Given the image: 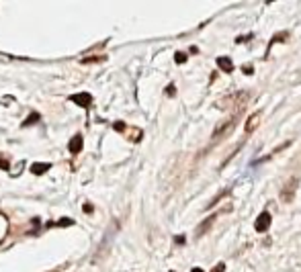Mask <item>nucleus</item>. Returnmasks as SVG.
<instances>
[{
    "mask_svg": "<svg viewBox=\"0 0 301 272\" xmlns=\"http://www.w3.org/2000/svg\"><path fill=\"white\" fill-rule=\"evenodd\" d=\"M224 268H226V264H224V262H222V264H217V266L213 268V272H224Z\"/></svg>",
    "mask_w": 301,
    "mask_h": 272,
    "instance_id": "1a4fd4ad",
    "label": "nucleus"
},
{
    "mask_svg": "<svg viewBox=\"0 0 301 272\" xmlns=\"http://www.w3.org/2000/svg\"><path fill=\"white\" fill-rule=\"evenodd\" d=\"M270 221H273V217H270V213L268 211H263L260 215L256 217V223H254V227H256V231H266L268 227H270Z\"/></svg>",
    "mask_w": 301,
    "mask_h": 272,
    "instance_id": "f257e3e1",
    "label": "nucleus"
},
{
    "mask_svg": "<svg viewBox=\"0 0 301 272\" xmlns=\"http://www.w3.org/2000/svg\"><path fill=\"white\" fill-rule=\"evenodd\" d=\"M217 66L222 68L224 72H232L234 70V64H232V60H229V57H217Z\"/></svg>",
    "mask_w": 301,
    "mask_h": 272,
    "instance_id": "39448f33",
    "label": "nucleus"
},
{
    "mask_svg": "<svg viewBox=\"0 0 301 272\" xmlns=\"http://www.w3.org/2000/svg\"><path fill=\"white\" fill-rule=\"evenodd\" d=\"M39 119H41V117H39V113H33L31 117H29V119L23 123V127H29V125H33L35 121H39Z\"/></svg>",
    "mask_w": 301,
    "mask_h": 272,
    "instance_id": "423d86ee",
    "label": "nucleus"
},
{
    "mask_svg": "<svg viewBox=\"0 0 301 272\" xmlns=\"http://www.w3.org/2000/svg\"><path fill=\"white\" fill-rule=\"evenodd\" d=\"M84 213H93V205H88V203H86V205H84Z\"/></svg>",
    "mask_w": 301,
    "mask_h": 272,
    "instance_id": "f8f14e48",
    "label": "nucleus"
},
{
    "mask_svg": "<svg viewBox=\"0 0 301 272\" xmlns=\"http://www.w3.org/2000/svg\"><path fill=\"white\" fill-rule=\"evenodd\" d=\"M70 101L80 104V106H84V109H88L90 102H93V94L90 92H78V94H72L70 96Z\"/></svg>",
    "mask_w": 301,
    "mask_h": 272,
    "instance_id": "f03ea898",
    "label": "nucleus"
},
{
    "mask_svg": "<svg viewBox=\"0 0 301 272\" xmlns=\"http://www.w3.org/2000/svg\"><path fill=\"white\" fill-rule=\"evenodd\" d=\"M0 168H2V170H8V162H6V160H0Z\"/></svg>",
    "mask_w": 301,
    "mask_h": 272,
    "instance_id": "9d476101",
    "label": "nucleus"
},
{
    "mask_svg": "<svg viewBox=\"0 0 301 272\" xmlns=\"http://www.w3.org/2000/svg\"><path fill=\"white\" fill-rule=\"evenodd\" d=\"M49 168H52V164H43V162H35L31 166V174H37V176H41V174H45Z\"/></svg>",
    "mask_w": 301,
    "mask_h": 272,
    "instance_id": "7ed1b4c3",
    "label": "nucleus"
},
{
    "mask_svg": "<svg viewBox=\"0 0 301 272\" xmlns=\"http://www.w3.org/2000/svg\"><path fill=\"white\" fill-rule=\"evenodd\" d=\"M72 219H68V217H64V219H59L57 223H56V225H59V227H70V225H72Z\"/></svg>",
    "mask_w": 301,
    "mask_h": 272,
    "instance_id": "0eeeda50",
    "label": "nucleus"
},
{
    "mask_svg": "<svg viewBox=\"0 0 301 272\" xmlns=\"http://www.w3.org/2000/svg\"><path fill=\"white\" fill-rule=\"evenodd\" d=\"M193 272H203V270H201V268H193Z\"/></svg>",
    "mask_w": 301,
    "mask_h": 272,
    "instance_id": "4468645a",
    "label": "nucleus"
},
{
    "mask_svg": "<svg viewBox=\"0 0 301 272\" xmlns=\"http://www.w3.org/2000/svg\"><path fill=\"white\" fill-rule=\"evenodd\" d=\"M115 129H117V131H123V123H121V121L115 123Z\"/></svg>",
    "mask_w": 301,
    "mask_h": 272,
    "instance_id": "9b49d317",
    "label": "nucleus"
},
{
    "mask_svg": "<svg viewBox=\"0 0 301 272\" xmlns=\"http://www.w3.org/2000/svg\"><path fill=\"white\" fill-rule=\"evenodd\" d=\"M166 92H168L170 96H172V94H174V86H168V88H166Z\"/></svg>",
    "mask_w": 301,
    "mask_h": 272,
    "instance_id": "ddd939ff",
    "label": "nucleus"
},
{
    "mask_svg": "<svg viewBox=\"0 0 301 272\" xmlns=\"http://www.w3.org/2000/svg\"><path fill=\"white\" fill-rule=\"evenodd\" d=\"M68 148H70V152H72V153H78L80 150H82V135H74Z\"/></svg>",
    "mask_w": 301,
    "mask_h": 272,
    "instance_id": "20e7f679",
    "label": "nucleus"
},
{
    "mask_svg": "<svg viewBox=\"0 0 301 272\" xmlns=\"http://www.w3.org/2000/svg\"><path fill=\"white\" fill-rule=\"evenodd\" d=\"M185 60H187V55H183V53H176V62H178V64H183Z\"/></svg>",
    "mask_w": 301,
    "mask_h": 272,
    "instance_id": "6e6552de",
    "label": "nucleus"
}]
</instances>
